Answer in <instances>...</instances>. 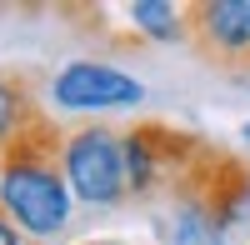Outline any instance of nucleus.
<instances>
[{
    "mask_svg": "<svg viewBox=\"0 0 250 245\" xmlns=\"http://www.w3.org/2000/svg\"><path fill=\"white\" fill-rule=\"evenodd\" d=\"M60 140L50 115H40L35 125L0 155V210H5L25 240H55L70 230L75 195L65 165H60Z\"/></svg>",
    "mask_w": 250,
    "mask_h": 245,
    "instance_id": "obj_1",
    "label": "nucleus"
},
{
    "mask_svg": "<svg viewBox=\"0 0 250 245\" xmlns=\"http://www.w3.org/2000/svg\"><path fill=\"white\" fill-rule=\"evenodd\" d=\"M60 165H65L70 195L90 210H120L130 200V165H125V130L105 120L65 130L60 140Z\"/></svg>",
    "mask_w": 250,
    "mask_h": 245,
    "instance_id": "obj_2",
    "label": "nucleus"
},
{
    "mask_svg": "<svg viewBox=\"0 0 250 245\" xmlns=\"http://www.w3.org/2000/svg\"><path fill=\"white\" fill-rule=\"evenodd\" d=\"M215 155H205L175 190H165V205L155 210V230L165 245H225V235L235 230L225 205V160Z\"/></svg>",
    "mask_w": 250,
    "mask_h": 245,
    "instance_id": "obj_3",
    "label": "nucleus"
},
{
    "mask_svg": "<svg viewBox=\"0 0 250 245\" xmlns=\"http://www.w3.org/2000/svg\"><path fill=\"white\" fill-rule=\"evenodd\" d=\"M45 100L65 115H110L145 105V85L110 60H65L45 80Z\"/></svg>",
    "mask_w": 250,
    "mask_h": 245,
    "instance_id": "obj_4",
    "label": "nucleus"
},
{
    "mask_svg": "<svg viewBox=\"0 0 250 245\" xmlns=\"http://www.w3.org/2000/svg\"><path fill=\"white\" fill-rule=\"evenodd\" d=\"M190 45L225 70H250V0H190Z\"/></svg>",
    "mask_w": 250,
    "mask_h": 245,
    "instance_id": "obj_5",
    "label": "nucleus"
},
{
    "mask_svg": "<svg viewBox=\"0 0 250 245\" xmlns=\"http://www.w3.org/2000/svg\"><path fill=\"white\" fill-rule=\"evenodd\" d=\"M40 115L45 110H40V100H35V85L25 75H5L0 70V155L25 135Z\"/></svg>",
    "mask_w": 250,
    "mask_h": 245,
    "instance_id": "obj_6",
    "label": "nucleus"
},
{
    "mask_svg": "<svg viewBox=\"0 0 250 245\" xmlns=\"http://www.w3.org/2000/svg\"><path fill=\"white\" fill-rule=\"evenodd\" d=\"M145 40H160V45H175V40H190V5H175V0H140V5L120 10Z\"/></svg>",
    "mask_w": 250,
    "mask_h": 245,
    "instance_id": "obj_7",
    "label": "nucleus"
},
{
    "mask_svg": "<svg viewBox=\"0 0 250 245\" xmlns=\"http://www.w3.org/2000/svg\"><path fill=\"white\" fill-rule=\"evenodd\" d=\"M0 245H25V235H20V225L0 210Z\"/></svg>",
    "mask_w": 250,
    "mask_h": 245,
    "instance_id": "obj_8",
    "label": "nucleus"
},
{
    "mask_svg": "<svg viewBox=\"0 0 250 245\" xmlns=\"http://www.w3.org/2000/svg\"><path fill=\"white\" fill-rule=\"evenodd\" d=\"M245 145H250V125H245Z\"/></svg>",
    "mask_w": 250,
    "mask_h": 245,
    "instance_id": "obj_9",
    "label": "nucleus"
}]
</instances>
